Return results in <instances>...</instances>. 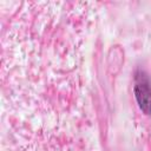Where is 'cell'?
Segmentation results:
<instances>
[{"mask_svg":"<svg viewBox=\"0 0 151 151\" xmlns=\"http://www.w3.org/2000/svg\"><path fill=\"white\" fill-rule=\"evenodd\" d=\"M133 79V94L136 101L143 113L151 116V79L142 68L136 70Z\"/></svg>","mask_w":151,"mask_h":151,"instance_id":"6da1fadb","label":"cell"}]
</instances>
